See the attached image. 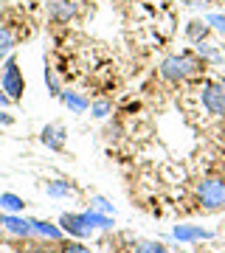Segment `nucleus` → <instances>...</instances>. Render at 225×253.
Listing matches in <instances>:
<instances>
[{
	"instance_id": "15",
	"label": "nucleus",
	"mask_w": 225,
	"mask_h": 253,
	"mask_svg": "<svg viewBox=\"0 0 225 253\" xmlns=\"http://www.w3.org/2000/svg\"><path fill=\"white\" fill-rule=\"evenodd\" d=\"M194 54H197L206 65H208V62L217 65L220 59H223V54H220V51H217L214 45H208V42H197V45H194Z\"/></svg>"
},
{
	"instance_id": "19",
	"label": "nucleus",
	"mask_w": 225,
	"mask_h": 253,
	"mask_svg": "<svg viewBox=\"0 0 225 253\" xmlns=\"http://www.w3.org/2000/svg\"><path fill=\"white\" fill-rule=\"evenodd\" d=\"M90 113H93V118H107L110 113H113V101H107V99L93 101V104H90Z\"/></svg>"
},
{
	"instance_id": "5",
	"label": "nucleus",
	"mask_w": 225,
	"mask_h": 253,
	"mask_svg": "<svg viewBox=\"0 0 225 253\" xmlns=\"http://www.w3.org/2000/svg\"><path fill=\"white\" fill-rule=\"evenodd\" d=\"M200 101L211 116H225V82H206L203 90H200Z\"/></svg>"
},
{
	"instance_id": "4",
	"label": "nucleus",
	"mask_w": 225,
	"mask_h": 253,
	"mask_svg": "<svg viewBox=\"0 0 225 253\" xmlns=\"http://www.w3.org/2000/svg\"><path fill=\"white\" fill-rule=\"evenodd\" d=\"M0 87L9 93L11 101L23 99V93H26V79H23L17 56H6V65H3V73H0Z\"/></svg>"
},
{
	"instance_id": "9",
	"label": "nucleus",
	"mask_w": 225,
	"mask_h": 253,
	"mask_svg": "<svg viewBox=\"0 0 225 253\" xmlns=\"http://www.w3.org/2000/svg\"><path fill=\"white\" fill-rule=\"evenodd\" d=\"M76 14V0H51V17L56 23H68Z\"/></svg>"
},
{
	"instance_id": "17",
	"label": "nucleus",
	"mask_w": 225,
	"mask_h": 253,
	"mask_svg": "<svg viewBox=\"0 0 225 253\" xmlns=\"http://www.w3.org/2000/svg\"><path fill=\"white\" fill-rule=\"evenodd\" d=\"M45 191H48L51 197H68V194H73V186L68 180H51L45 186Z\"/></svg>"
},
{
	"instance_id": "1",
	"label": "nucleus",
	"mask_w": 225,
	"mask_h": 253,
	"mask_svg": "<svg viewBox=\"0 0 225 253\" xmlns=\"http://www.w3.org/2000/svg\"><path fill=\"white\" fill-rule=\"evenodd\" d=\"M59 228H62L68 236H76V239H85L93 231H107L113 228V217L110 214H99V211H82V214H62L59 217Z\"/></svg>"
},
{
	"instance_id": "3",
	"label": "nucleus",
	"mask_w": 225,
	"mask_h": 253,
	"mask_svg": "<svg viewBox=\"0 0 225 253\" xmlns=\"http://www.w3.org/2000/svg\"><path fill=\"white\" fill-rule=\"evenodd\" d=\"M197 200L203 211H223L225 208V180L223 177H206L197 186Z\"/></svg>"
},
{
	"instance_id": "12",
	"label": "nucleus",
	"mask_w": 225,
	"mask_h": 253,
	"mask_svg": "<svg viewBox=\"0 0 225 253\" xmlns=\"http://www.w3.org/2000/svg\"><path fill=\"white\" fill-rule=\"evenodd\" d=\"M175 239H183V242H189V239H211V231H203V228H189V225H178L175 231Z\"/></svg>"
},
{
	"instance_id": "20",
	"label": "nucleus",
	"mask_w": 225,
	"mask_h": 253,
	"mask_svg": "<svg viewBox=\"0 0 225 253\" xmlns=\"http://www.w3.org/2000/svg\"><path fill=\"white\" fill-rule=\"evenodd\" d=\"M90 208L99 211V214H113V203H107L104 197H93L90 200Z\"/></svg>"
},
{
	"instance_id": "13",
	"label": "nucleus",
	"mask_w": 225,
	"mask_h": 253,
	"mask_svg": "<svg viewBox=\"0 0 225 253\" xmlns=\"http://www.w3.org/2000/svg\"><path fill=\"white\" fill-rule=\"evenodd\" d=\"M133 253H172V251L158 239H138V242H133Z\"/></svg>"
},
{
	"instance_id": "14",
	"label": "nucleus",
	"mask_w": 225,
	"mask_h": 253,
	"mask_svg": "<svg viewBox=\"0 0 225 253\" xmlns=\"http://www.w3.org/2000/svg\"><path fill=\"white\" fill-rule=\"evenodd\" d=\"M0 208H3V211H9V214H20V211L26 208V203H23V197H17V194L3 191V194H0Z\"/></svg>"
},
{
	"instance_id": "6",
	"label": "nucleus",
	"mask_w": 225,
	"mask_h": 253,
	"mask_svg": "<svg viewBox=\"0 0 225 253\" xmlns=\"http://www.w3.org/2000/svg\"><path fill=\"white\" fill-rule=\"evenodd\" d=\"M0 228H3L6 234L17 236V239H28V236H34L31 219H23V217H17V214H0Z\"/></svg>"
},
{
	"instance_id": "2",
	"label": "nucleus",
	"mask_w": 225,
	"mask_h": 253,
	"mask_svg": "<svg viewBox=\"0 0 225 253\" xmlns=\"http://www.w3.org/2000/svg\"><path fill=\"white\" fill-rule=\"evenodd\" d=\"M206 71V62L200 59L194 51H183V54H172L161 62V76L166 82H186L194 79Z\"/></svg>"
},
{
	"instance_id": "16",
	"label": "nucleus",
	"mask_w": 225,
	"mask_h": 253,
	"mask_svg": "<svg viewBox=\"0 0 225 253\" xmlns=\"http://www.w3.org/2000/svg\"><path fill=\"white\" fill-rule=\"evenodd\" d=\"M14 34H11L9 26H0V59H6V56H11V48H14Z\"/></svg>"
},
{
	"instance_id": "18",
	"label": "nucleus",
	"mask_w": 225,
	"mask_h": 253,
	"mask_svg": "<svg viewBox=\"0 0 225 253\" xmlns=\"http://www.w3.org/2000/svg\"><path fill=\"white\" fill-rule=\"evenodd\" d=\"M56 253H93V251H90V248H85L82 242L62 239V242H56Z\"/></svg>"
},
{
	"instance_id": "25",
	"label": "nucleus",
	"mask_w": 225,
	"mask_h": 253,
	"mask_svg": "<svg viewBox=\"0 0 225 253\" xmlns=\"http://www.w3.org/2000/svg\"><path fill=\"white\" fill-rule=\"evenodd\" d=\"M183 3H186V6H208L211 0H183Z\"/></svg>"
},
{
	"instance_id": "11",
	"label": "nucleus",
	"mask_w": 225,
	"mask_h": 253,
	"mask_svg": "<svg viewBox=\"0 0 225 253\" xmlns=\"http://www.w3.org/2000/svg\"><path fill=\"white\" fill-rule=\"evenodd\" d=\"M59 99L68 104V110H71V113H85V110L90 107V101L85 99L82 93H76V90H62V93H59Z\"/></svg>"
},
{
	"instance_id": "7",
	"label": "nucleus",
	"mask_w": 225,
	"mask_h": 253,
	"mask_svg": "<svg viewBox=\"0 0 225 253\" xmlns=\"http://www.w3.org/2000/svg\"><path fill=\"white\" fill-rule=\"evenodd\" d=\"M40 141H43L48 149L62 152V149H65V141H68V132H65L62 124H45L43 132H40Z\"/></svg>"
},
{
	"instance_id": "8",
	"label": "nucleus",
	"mask_w": 225,
	"mask_h": 253,
	"mask_svg": "<svg viewBox=\"0 0 225 253\" xmlns=\"http://www.w3.org/2000/svg\"><path fill=\"white\" fill-rule=\"evenodd\" d=\"M31 228H34L37 236H43L45 242H62L65 239V231L59 225H54V222H45V219H31Z\"/></svg>"
},
{
	"instance_id": "22",
	"label": "nucleus",
	"mask_w": 225,
	"mask_h": 253,
	"mask_svg": "<svg viewBox=\"0 0 225 253\" xmlns=\"http://www.w3.org/2000/svg\"><path fill=\"white\" fill-rule=\"evenodd\" d=\"M45 82H48V93H51V96H59V84H56V76L54 73H51V68H48V65H45Z\"/></svg>"
},
{
	"instance_id": "10",
	"label": "nucleus",
	"mask_w": 225,
	"mask_h": 253,
	"mask_svg": "<svg viewBox=\"0 0 225 253\" xmlns=\"http://www.w3.org/2000/svg\"><path fill=\"white\" fill-rule=\"evenodd\" d=\"M208 34H211V26H208L206 20H189V23H186V40L194 42V45H197V42H206Z\"/></svg>"
},
{
	"instance_id": "23",
	"label": "nucleus",
	"mask_w": 225,
	"mask_h": 253,
	"mask_svg": "<svg viewBox=\"0 0 225 253\" xmlns=\"http://www.w3.org/2000/svg\"><path fill=\"white\" fill-rule=\"evenodd\" d=\"M0 124L11 126V124H14V116H9V113H3V110H0Z\"/></svg>"
},
{
	"instance_id": "21",
	"label": "nucleus",
	"mask_w": 225,
	"mask_h": 253,
	"mask_svg": "<svg viewBox=\"0 0 225 253\" xmlns=\"http://www.w3.org/2000/svg\"><path fill=\"white\" fill-rule=\"evenodd\" d=\"M206 23L211 26V31H220L225 37V14H208Z\"/></svg>"
},
{
	"instance_id": "24",
	"label": "nucleus",
	"mask_w": 225,
	"mask_h": 253,
	"mask_svg": "<svg viewBox=\"0 0 225 253\" xmlns=\"http://www.w3.org/2000/svg\"><path fill=\"white\" fill-rule=\"evenodd\" d=\"M9 104H14V101L9 99V93H6V90H0V110H3V107H9Z\"/></svg>"
},
{
	"instance_id": "27",
	"label": "nucleus",
	"mask_w": 225,
	"mask_h": 253,
	"mask_svg": "<svg viewBox=\"0 0 225 253\" xmlns=\"http://www.w3.org/2000/svg\"><path fill=\"white\" fill-rule=\"evenodd\" d=\"M217 3H225V0H217Z\"/></svg>"
},
{
	"instance_id": "26",
	"label": "nucleus",
	"mask_w": 225,
	"mask_h": 253,
	"mask_svg": "<svg viewBox=\"0 0 225 253\" xmlns=\"http://www.w3.org/2000/svg\"><path fill=\"white\" fill-rule=\"evenodd\" d=\"M116 253H133V251H116Z\"/></svg>"
}]
</instances>
